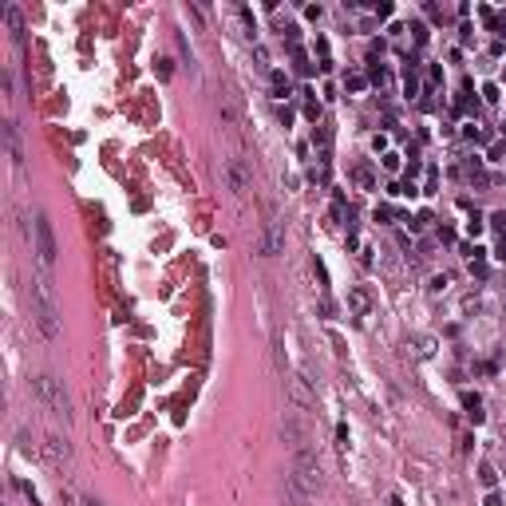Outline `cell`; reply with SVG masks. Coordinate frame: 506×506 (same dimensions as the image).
Segmentation results:
<instances>
[{"mask_svg": "<svg viewBox=\"0 0 506 506\" xmlns=\"http://www.w3.org/2000/svg\"><path fill=\"white\" fill-rule=\"evenodd\" d=\"M28 305H32V320L40 324V332L48 341H56V336H60V309H56V289H52L48 269H36V273H32Z\"/></svg>", "mask_w": 506, "mask_h": 506, "instance_id": "obj_1", "label": "cell"}, {"mask_svg": "<svg viewBox=\"0 0 506 506\" xmlns=\"http://www.w3.org/2000/svg\"><path fill=\"white\" fill-rule=\"evenodd\" d=\"M32 392H36V400H40L63 427L72 424V396H68L63 380H56V376H36V380H32Z\"/></svg>", "mask_w": 506, "mask_h": 506, "instance_id": "obj_2", "label": "cell"}, {"mask_svg": "<svg viewBox=\"0 0 506 506\" xmlns=\"http://www.w3.org/2000/svg\"><path fill=\"white\" fill-rule=\"evenodd\" d=\"M32 238H36L32 253H36L40 269H52L56 265V234H52V222H48L44 210H36V217H32Z\"/></svg>", "mask_w": 506, "mask_h": 506, "instance_id": "obj_3", "label": "cell"}, {"mask_svg": "<svg viewBox=\"0 0 506 506\" xmlns=\"http://www.w3.org/2000/svg\"><path fill=\"white\" fill-rule=\"evenodd\" d=\"M40 451H44V459L48 463H56V467H63L68 459H72V443L63 439V435H44V443H40Z\"/></svg>", "mask_w": 506, "mask_h": 506, "instance_id": "obj_4", "label": "cell"}, {"mask_svg": "<svg viewBox=\"0 0 506 506\" xmlns=\"http://www.w3.org/2000/svg\"><path fill=\"white\" fill-rule=\"evenodd\" d=\"M285 388H289V400L297 403L301 412H309V407H312V388H309V380H305V376H285Z\"/></svg>", "mask_w": 506, "mask_h": 506, "instance_id": "obj_5", "label": "cell"}, {"mask_svg": "<svg viewBox=\"0 0 506 506\" xmlns=\"http://www.w3.org/2000/svg\"><path fill=\"white\" fill-rule=\"evenodd\" d=\"M281 241H285V238H281V226H277V222H269V234L261 238V253H265V258H273V253L281 249Z\"/></svg>", "mask_w": 506, "mask_h": 506, "instance_id": "obj_6", "label": "cell"}, {"mask_svg": "<svg viewBox=\"0 0 506 506\" xmlns=\"http://www.w3.org/2000/svg\"><path fill=\"white\" fill-rule=\"evenodd\" d=\"M348 309L356 312V317H364V312L372 309V297H368V289H348Z\"/></svg>", "mask_w": 506, "mask_h": 506, "instance_id": "obj_7", "label": "cell"}, {"mask_svg": "<svg viewBox=\"0 0 506 506\" xmlns=\"http://www.w3.org/2000/svg\"><path fill=\"white\" fill-rule=\"evenodd\" d=\"M4 143H8V158L20 166L24 155H20V139H16V123H4Z\"/></svg>", "mask_w": 506, "mask_h": 506, "instance_id": "obj_8", "label": "cell"}, {"mask_svg": "<svg viewBox=\"0 0 506 506\" xmlns=\"http://www.w3.org/2000/svg\"><path fill=\"white\" fill-rule=\"evenodd\" d=\"M68 502H72V506H99L95 498H87V495H75V491H68Z\"/></svg>", "mask_w": 506, "mask_h": 506, "instance_id": "obj_9", "label": "cell"}, {"mask_svg": "<svg viewBox=\"0 0 506 506\" xmlns=\"http://www.w3.org/2000/svg\"><path fill=\"white\" fill-rule=\"evenodd\" d=\"M415 344H419V356H431V336H419Z\"/></svg>", "mask_w": 506, "mask_h": 506, "instance_id": "obj_10", "label": "cell"}]
</instances>
